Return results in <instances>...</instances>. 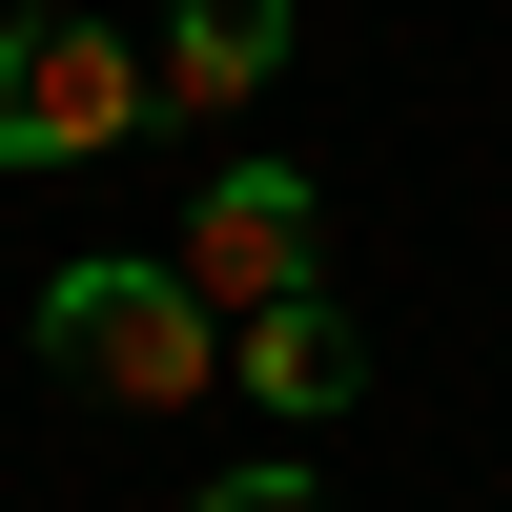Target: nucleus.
Masks as SVG:
<instances>
[{
  "label": "nucleus",
  "mask_w": 512,
  "mask_h": 512,
  "mask_svg": "<svg viewBox=\"0 0 512 512\" xmlns=\"http://www.w3.org/2000/svg\"><path fill=\"white\" fill-rule=\"evenodd\" d=\"M41 349H62L103 410H205L226 390V308H205L185 267H62L41 287Z\"/></svg>",
  "instance_id": "nucleus-1"
},
{
  "label": "nucleus",
  "mask_w": 512,
  "mask_h": 512,
  "mask_svg": "<svg viewBox=\"0 0 512 512\" xmlns=\"http://www.w3.org/2000/svg\"><path fill=\"white\" fill-rule=\"evenodd\" d=\"M144 103H164L144 41H103V21H0V164H103Z\"/></svg>",
  "instance_id": "nucleus-2"
},
{
  "label": "nucleus",
  "mask_w": 512,
  "mask_h": 512,
  "mask_svg": "<svg viewBox=\"0 0 512 512\" xmlns=\"http://www.w3.org/2000/svg\"><path fill=\"white\" fill-rule=\"evenodd\" d=\"M185 287H205V308H287V287H308V185H287V164H226V185H205L185 205Z\"/></svg>",
  "instance_id": "nucleus-3"
},
{
  "label": "nucleus",
  "mask_w": 512,
  "mask_h": 512,
  "mask_svg": "<svg viewBox=\"0 0 512 512\" xmlns=\"http://www.w3.org/2000/svg\"><path fill=\"white\" fill-rule=\"evenodd\" d=\"M267 62H287V0H185V21L144 41V82L185 123H226V103H267Z\"/></svg>",
  "instance_id": "nucleus-4"
},
{
  "label": "nucleus",
  "mask_w": 512,
  "mask_h": 512,
  "mask_svg": "<svg viewBox=\"0 0 512 512\" xmlns=\"http://www.w3.org/2000/svg\"><path fill=\"white\" fill-rule=\"evenodd\" d=\"M226 369H246L267 410H349V390H369V349H349V308H328V287L246 308V328H226Z\"/></svg>",
  "instance_id": "nucleus-5"
},
{
  "label": "nucleus",
  "mask_w": 512,
  "mask_h": 512,
  "mask_svg": "<svg viewBox=\"0 0 512 512\" xmlns=\"http://www.w3.org/2000/svg\"><path fill=\"white\" fill-rule=\"evenodd\" d=\"M205 512H328V492H308V472H226Z\"/></svg>",
  "instance_id": "nucleus-6"
}]
</instances>
